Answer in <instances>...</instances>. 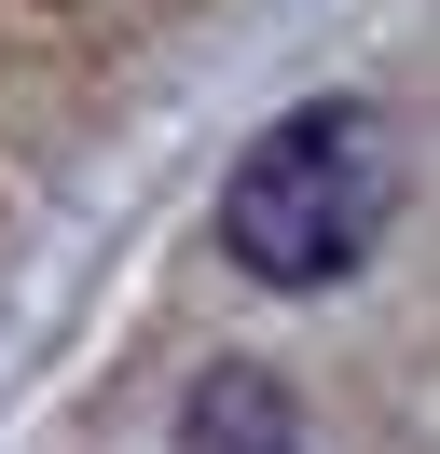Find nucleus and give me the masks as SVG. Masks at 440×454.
<instances>
[{
    "instance_id": "obj_1",
    "label": "nucleus",
    "mask_w": 440,
    "mask_h": 454,
    "mask_svg": "<svg viewBox=\"0 0 440 454\" xmlns=\"http://www.w3.org/2000/svg\"><path fill=\"white\" fill-rule=\"evenodd\" d=\"M385 193H399V166H385V111H372V97H302V111L234 166V193H220V248H234L262 289H330L344 262H372Z\"/></svg>"
}]
</instances>
